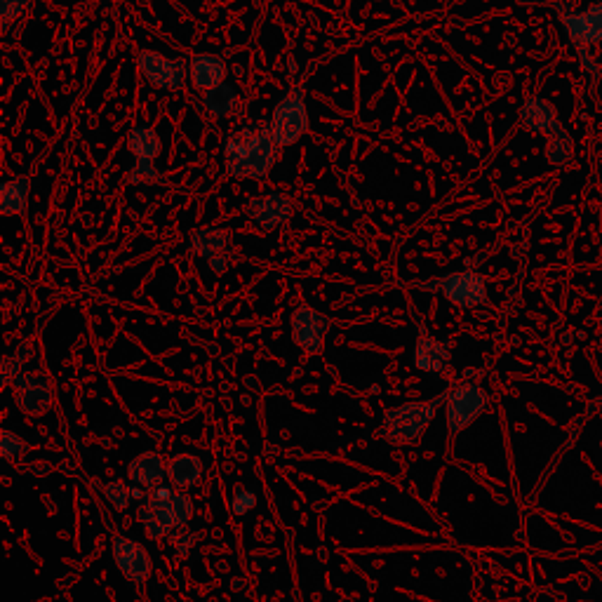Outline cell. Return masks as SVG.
I'll list each match as a JSON object with an SVG mask.
<instances>
[{
  "label": "cell",
  "instance_id": "obj_1",
  "mask_svg": "<svg viewBox=\"0 0 602 602\" xmlns=\"http://www.w3.org/2000/svg\"><path fill=\"white\" fill-rule=\"evenodd\" d=\"M278 144L271 130L262 125H245L231 132L224 142V167L236 179H264L276 165Z\"/></svg>",
  "mask_w": 602,
  "mask_h": 602
},
{
  "label": "cell",
  "instance_id": "obj_2",
  "mask_svg": "<svg viewBox=\"0 0 602 602\" xmlns=\"http://www.w3.org/2000/svg\"><path fill=\"white\" fill-rule=\"evenodd\" d=\"M440 405H445V393H440L436 398L414 400V403L391 407V410L384 414V419H381V438L400 447L417 445L421 436L426 433L428 424L436 419Z\"/></svg>",
  "mask_w": 602,
  "mask_h": 602
},
{
  "label": "cell",
  "instance_id": "obj_3",
  "mask_svg": "<svg viewBox=\"0 0 602 602\" xmlns=\"http://www.w3.org/2000/svg\"><path fill=\"white\" fill-rule=\"evenodd\" d=\"M424 292H440L450 304L459 309H476V306L487 304V283L478 271H454L443 278L419 280L414 283Z\"/></svg>",
  "mask_w": 602,
  "mask_h": 602
},
{
  "label": "cell",
  "instance_id": "obj_4",
  "mask_svg": "<svg viewBox=\"0 0 602 602\" xmlns=\"http://www.w3.org/2000/svg\"><path fill=\"white\" fill-rule=\"evenodd\" d=\"M487 407H490V396L476 381H459L457 386H452L445 393V424L450 438L483 417Z\"/></svg>",
  "mask_w": 602,
  "mask_h": 602
},
{
  "label": "cell",
  "instance_id": "obj_5",
  "mask_svg": "<svg viewBox=\"0 0 602 602\" xmlns=\"http://www.w3.org/2000/svg\"><path fill=\"white\" fill-rule=\"evenodd\" d=\"M269 130L278 146L297 144L301 135L309 132V109H306L304 90L294 88L285 99H280L273 109Z\"/></svg>",
  "mask_w": 602,
  "mask_h": 602
},
{
  "label": "cell",
  "instance_id": "obj_6",
  "mask_svg": "<svg viewBox=\"0 0 602 602\" xmlns=\"http://www.w3.org/2000/svg\"><path fill=\"white\" fill-rule=\"evenodd\" d=\"M560 22L565 26L567 38H570L574 48H577L581 64H584L595 76V73H598V66L588 59V48L602 43V3L588 5V8L579 12H563V15H560Z\"/></svg>",
  "mask_w": 602,
  "mask_h": 602
},
{
  "label": "cell",
  "instance_id": "obj_7",
  "mask_svg": "<svg viewBox=\"0 0 602 602\" xmlns=\"http://www.w3.org/2000/svg\"><path fill=\"white\" fill-rule=\"evenodd\" d=\"M172 497H175V487L163 483L149 490V497L139 504L137 518L139 523L144 525L146 537L167 539V534L177 530L175 511H172Z\"/></svg>",
  "mask_w": 602,
  "mask_h": 602
},
{
  "label": "cell",
  "instance_id": "obj_8",
  "mask_svg": "<svg viewBox=\"0 0 602 602\" xmlns=\"http://www.w3.org/2000/svg\"><path fill=\"white\" fill-rule=\"evenodd\" d=\"M292 341L299 346L301 351L316 356L325 349L327 332H330V318L325 313H320L309 304L294 306L292 318Z\"/></svg>",
  "mask_w": 602,
  "mask_h": 602
},
{
  "label": "cell",
  "instance_id": "obj_9",
  "mask_svg": "<svg viewBox=\"0 0 602 602\" xmlns=\"http://www.w3.org/2000/svg\"><path fill=\"white\" fill-rule=\"evenodd\" d=\"M111 555L113 563L123 574L125 581L135 586H144L151 579L153 563L151 555L139 541L125 537V534H113L111 537Z\"/></svg>",
  "mask_w": 602,
  "mask_h": 602
},
{
  "label": "cell",
  "instance_id": "obj_10",
  "mask_svg": "<svg viewBox=\"0 0 602 602\" xmlns=\"http://www.w3.org/2000/svg\"><path fill=\"white\" fill-rule=\"evenodd\" d=\"M137 64L139 69H142L144 78L149 80L151 85L163 90L184 88L186 76H189L184 59H167L165 55H160V52L142 50L137 57Z\"/></svg>",
  "mask_w": 602,
  "mask_h": 602
},
{
  "label": "cell",
  "instance_id": "obj_11",
  "mask_svg": "<svg viewBox=\"0 0 602 602\" xmlns=\"http://www.w3.org/2000/svg\"><path fill=\"white\" fill-rule=\"evenodd\" d=\"M15 403L29 417H40L52 407L50 379L38 372H22L12 379Z\"/></svg>",
  "mask_w": 602,
  "mask_h": 602
},
{
  "label": "cell",
  "instance_id": "obj_12",
  "mask_svg": "<svg viewBox=\"0 0 602 602\" xmlns=\"http://www.w3.org/2000/svg\"><path fill=\"white\" fill-rule=\"evenodd\" d=\"M412 363L426 374H445L452 365V341L433 337L421 327L412 351Z\"/></svg>",
  "mask_w": 602,
  "mask_h": 602
},
{
  "label": "cell",
  "instance_id": "obj_13",
  "mask_svg": "<svg viewBox=\"0 0 602 602\" xmlns=\"http://www.w3.org/2000/svg\"><path fill=\"white\" fill-rule=\"evenodd\" d=\"M247 214H250L252 222L262 231H273L292 219V200L287 198L285 193L271 191L266 193V196L250 200Z\"/></svg>",
  "mask_w": 602,
  "mask_h": 602
},
{
  "label": "cell",
  "instance_id": "obj_14",
  "mask_svg": "<svg viewBox=\"0 0 602 602\" xmlns=\"http://www.w3.org/2000/svg\"><path fill=\"white\" fill-rule=\"evenodd\" d=\"M127 480L132 485L146 487V490H153V487L167 483L165 457L160 452H142L127 466Z\"/></svg>",
  "mask_w": 602,
  "mask_h": 602
},
{
  "label": "cell",
  "instance_id": "obj_15",
  "mask_svg": "<svg viewBox=\"0 0 602 602\" xmlns=\"http://www.w3.org/2000/svg\"><path fill=\"white\" fill-rule=\"evenodd\" d=\"M189 73H191L193 88L207 92V90L217 88V85L224 83L226 64H224L222 57L207 55V52H200V55L191 57Z\"/></svg>",
  "mask_w": 602,
  "mask_h": 602
},
{
  "label": "cell",
  "instance_id": "obj_16",
  "mask_svg": "<svg viewBox=\"0 0 602 602\" xmlns=\"http://www.w3.org/2000/svg\"><path fill=\"white\" fill-rule=\"evenodd\" d=\"M200 478H203V461L196 454L182 452L167 461V483L175 490H191V487L200 483Z\"/></svg>",
  "mask_w": 602,
  "mask_h": 602
},
{
  "label": "cell",
  "instance_id": "obj_17",
  "mask_svg": "<svg viewBox=\"0 0 602 602\" xmlns=\"http://www.w3.org/2000/svg\"><path fill=\"white\" fill-rule=\"evenodd\" d=\"M520 120L530 132H539V135H548L560 125L558 111L555 106L544 97H530L520 109Z\"/></svg>",
  "mask_w": 602,
  "mask_h": 602
},
{
  "label": "cell",
  "instance_id": "obj_18",
  "mask_svg": "<svg viewBox=\"0 0 602 602\" xmlns=\"http://www.w3.org/2000/svg\"><path fill=\"white\" fill-rule=\"evenodd\" d=\"M191 252L200 259H212L217 254H226L231 250V236L224 229H198L193 231V236L189 240Z\"/></svg>",
  "mask_w": 602,
  "mask_h": 602
},
{
  "label": "cell",
  "instance_id": "obj_19",
  "mask_svg": "<svg viewBox=\"0 0 602 602\" xmlns=\"http://www.w3.org/2000/svg\"><path fill=\"white\" fill-rule=\"evenodd\" d=\"M29 189L31 182L26 177H17L5 182L0 186V212H3L5 217L24 214L26 205H29Z\"/></svg>",
  "mask_w": 602,
  "mask_h": 602
},
{
  "label": "cell",
  "instance_id": "obj_20",
  "mask_svg": "<svg viewBox=\"0 0 602 602\" xmlns=\"http://www.w3.org/2000/svg\"><path fill=\"white\" fill-rule=\"evenodd\" d=\"M238 92L233 85L222 83L217 85V88L207 90L203 95V106L207 109V113L214 118H229L233 113L238 111Z\"/></svg>",
  "mask_w": 602,
  "mask_h": 602
},
{
  "label": "cell",
  "instance_id": "obj_21",
  "mask_svg": "<svg viewBox=\"0 0 602 602\" xmlns=\"http://www.w3.org/2000/svg\"><path fill=\"white\" fill-rule=\"evenodd\" d=\"M127 149L137 160H156L160 156V149H163V142H160L158 132L153 127L139 125L127 135Z\"/></svg>",
  "mask_w": 602,
  "mask_h": 602
},
{
  "label": "cell",
  "instance_id": "obj_22",
  "mask_svg": "<svg viewBox=\"0 0 602 602\" xmlns=\"http://www.w3.org/2000/svg\"><path fill=\"white\" fill-rule=\"evenodd\" d=\"M548 144H546V160L555 167H563L570 163L574 158V142L572 137L567 135V130L563 125H558L555 130H551L546 135Z\"/></svg>",
  "mask_w": 602,
  "mask_h": 602
},
{
  "label": "cell",
  "instance_id": "obj_23",
  "mask_svg": "<svg viewBox=\"0 0 602 602\" xmlns=\"http://www.w3.org/2000/svg\"><path fill=\"white\" fill-rule=\"evenodd\" d=\"M31 356H33V351L29 344L17 346V351L12 353V356H5L3 365H0V384L10 386L12 379H15L17 374H22V367L26 365V360H29Z\"/></svg>",
  "mask_w": 602,
  "mask_h": 602
},
{
  "label": "cell",
  "instance_id": "obj_24",
  "mask_svg": "<svg viewBox=\"0 0 602 602\" xmlns=\"http://www.w3.org/2000/svg\"><path fill=\"white\" fill-rule=\"evenodd\" d=\"M102 492H104L106 504L116 508V511H125L132 501V487L120 483V480H111V483H106Z\"/></svg>",
  "mask_w": 602,
  "mask_h": 602
},
{
  "label": "cell",
  "instance_id": "obj_25",
  "mask_svg": "<svg viewBox=\"0 0 602 602\" xmlns=\"http://www.w3.org/2000/svg\"><path fill=\"white\" fill-rule=\"evenodd\" d=\"M127 182H132V184H158V182H163V177H160V172L156 170V165H153V160H137L135 170L127 175Z\"/></svg>",
  "mask_w": 602,
  "mask_h": 602
},
{
  "label": "cell",
  "instance_id": "obj_26",
  "mask_svg": "<svg viewBox=\"0 0 602 602\" xmlns=\"http://www.w3.org/2000/svg\"><path fill=\"white\" fill-rule=\"evenodd\" d=\"M26 450H29V445H26L24 438H19L12 431H3V436H0V452H3L5 459L12 461L24 457Z\"/></svg>",
  "mask_w": 602,
  "mask_h": 602
},
{
  "label": "cell",
  "instance_id": "obj_27",
  "mask_svg": "<svg viewBox=\"0 0 602 602\" xmlns=\"http://www.w3.org/2000/svg\"><path fill=\"white\" fill-rule=\"evenodd\" d=\"M172 511H175L177 530L189 525V520L193 518V501L189 499V494H184L182 490L175 492V497H172Z\"/></svg>",
  "mask_w": 602,
  "mask_h": 602
},
{
  "label": "cell",
  "instance_id": "obj_28",
  "mask_svg": "<svg viewBox=\"0 0 602 602\" xmlns=\"http://www.w3.org/2000/svg\"><path fill=\"white\" fill-rule=\"evenodd\" d=\"M254 506H257V494H254L252 490H247V487H238L236 492H233V499H231V511L240 515H247L250 511H254Z\"/></svg>",
  "mask_w": 602,
  "mask_h": 602
},
{
  "label": "cell",
  "instance_id": "obj_29",
  "mask_svg": "<svg viewBox=\"0 0 602 602\" xmlns=\"http://www.w3.org/2000/svg\"><path fill=\"white\" fill-rule=\"evenodd\" d=\"M31 0H0V19H3V31L10 29V24L22 15Z\"/></svg>",
  "mask_w": 602,
  "mask_h": 602
},
{
  "label": "cell",
  "instance_id": "obj_30",
  "mask_svg": "<svg viewBox=\"0 0 602 602\" xmlns=\"http://www.w3.org/2000/svg\"><path fill=\"white\" fill-rule=\"evenodd\" d=\"M196 541H198V532H186L182 527V530H177L175 537H172V546H175V551L179 555H189L191 548L196 546Z\"/></svg>",
  "mask_w": 602,
  "mask_h": 602
},
{
  "label": "cell",
  "instance_id": "obj_31",
  "mask_svg": "<svg viewBox=\"0 0 602 602\" xmlns=\"http://www.w3.org/2000/svg\"><path fill=\"white\" fill-rule=\"evenodd\" d=\"M207 264H210L212 273H217V276H224V273L229 271V257H226V254H217V257L207 259Z\"/></svg>",
  "mask_w": 602,
  "mask_h": 602
}]
</instances>
